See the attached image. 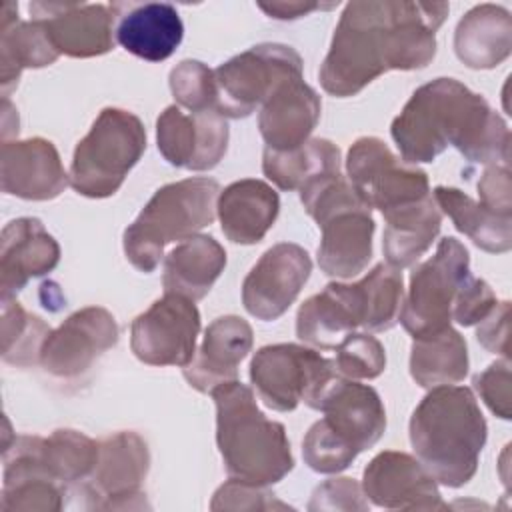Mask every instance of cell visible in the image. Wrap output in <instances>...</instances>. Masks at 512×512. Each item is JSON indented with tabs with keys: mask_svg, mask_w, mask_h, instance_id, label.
Instances as JSON below:
<instances>
[{
	"mask_svg": "<svg viewBox=\"0 0 512 512\" xmlns=\"http://www.w3.org/2000/svg\"><path fill=\"white\" fill-rule=\"evenodd\" d=\"M450 6L444 2H348L318 70L322 88L348 98L388 70H418L436 56V30Z\"/></svg>",
	"mask_w": 512,
	"mask_h": 512,
	"instance_id": "cell-1",
	"label": "cell"
},
{
	"mask_svg": "<svg viewBox=\"0 0 512 512\" xmlns=\"http://www.w3.org/2000/svg\"><path fill=\"white\" fill-rule=\"evenodd\" d=\"M392 140L408 164L432 162L454 146L468 162L510 164V130L488 100L454 78L414 90L392 120Z\"/></svg>",
	"mask_w": 512,
	"mask_h": 512,
	"instance_id": "cell-2",
	"label": "cell"
},
{
	"mask_svg": "<svg viewBox=\"0 0 512 512\" xmlns=\"http://www.w3.org/2000/svg\"><path fill=\"white\" fill-rule=\"evenodd\" d=\"M408 430L416 458L438 484L460 488L474 478L488 426L470 388H430L414 408Z\"/></svg>",
	"mask_w": 512,
	"mask_h": 512,
	"instance_id": "cell-3",
	"label": "cell"
},
{
	"mask_svg": "<svg viewBox=\"0 0 512 512\" xmlns=\"http://www.w3.org/2000/svg\"><path fill=\"white\" fill-rule=\"evenodd\" d=\"M210 396L216 404V444L226 474L256 486L280 482L294 468L284 424L268 420L252 390L238 380L216 386Z\"/></svg>",
	"mask_w": 512,
	"mask_h": 512,
	"instance_id": "cell-4",
	"label": "cell"
},
{
	"mask_svg": "<svg viewBox=\"0 0 512 512\" xmlns=\"http://www.w3.org/2000/svg\"><path fill=\"white\" fill-rule=\"evenodd\" d=\"M318 410L324 418L314 422L302 440L304 462L318 474L346 470L386 430V410L378 392L344 376L332 382Z\"/></svg>",
	"mask_w": 512,
	"mask_h": 512,
	"instance_id": "cell-5",
	"label": "cell"
},
{
	"mask_svg": "<svg viewBox=\"0 0 512 512\" xmlns=\"http://www.w3.org/2000/svg\"><path fill=\"white\" fill-rule=\"evenodd\" d=\"M306 214L322 230L318 266L332 278H354L372 258V208L340 174H324L300 188Z\"/></svg>",
	"mask_w": 512,
	"mask_h": 512,
	"instance_id": "cell-6",
	"label": "cell"
},
{
	"mask_svg": "<svg viewBox=\"0 0 512 512\" xmlns=\"http://www.w3.org/2000/svg\"><path fill=\"white\" fill-rule=\"evenodd\" d=\"M218 194V182L204 176L158 188L138 218L124 230L122 244L128 262L144 274L154 272L168 244L196 236L214 222Z\"/></svg>",
	"mask_w": 512,
	"mask_h": 512,
	"instance_id": "cell-7",
	"label": "cell"
},
{
	"mask_svg": "<svg viewBox=\"0 0 512 512\" xmlns=\"http://www.w3.org/2000/svg\"><path fill=\"white\" fill-rule=\"evenodd\" d=\"M144 150L142 120L122 108H104L74 148L70 186L86 198H108L118 192Z\"/></svg>",
	"mask_w": 512,
	"mask_h": 512,
	"instance_id": "cell-8",
	"label": "cell"
},
{
	"mask_svg": "<svg viewBox=\"0 0 512 512\" xmlns=\"http://www.w3.org/2000/svg\"><path fill=\"white\" fill-rule=\"evenodd\" d=\"M336 378L334 360L302 344H268L250 360V382L264 406L276 412H292L300 402L318 410Z\"/></svg>",
	"mask_w": 512,
	"mask_h": 512,
	"instance_id": "cell-9",
	"label": "cell"
},
{
	"mask_svg": "<svg viewBox=\"0 0 512 512\" xmlns=\"http://www.w3.org/2000/svg\"><path fill=\"white\" fill-rule=\"evenodd\" d=\"M470 274L468 248L454 236L442 238L434 256L410 272L408 296L398 314L404 330L420 338L448 328L456 294Z\"/></svg>",
	"mask_w": 512,
	"mask_h": 512,
	"instance_id": "cell-10",
	"label": "cell"
},
{
	"mask_svg": "<svg viewBox=\"0 0 512 512\" xmlns=\"http://www.w3.org/2000/svg\"><path fill=\"white\" fill-rule=\"evenodd\" d=\"M290 78H302V58L292 46H252L214 70L216 110L224 118H246Z\"/></svg>",
	"mask_w": 512,
	"mask_h": 512,
	"instance_id": "cell-11",
	"label": "cell"
},
{
	"mask_svg": "<svg viewBox=\"0 0 512 512\" xmlns=\"http://www.w3.org/2000/svg\"><path fill=\"white\" fill-rule=\"evenodd\" d=\"M346 172L360 198L382 216L430 196L428 174L416 164L400 160L376 136H362L350 146Z\"/></svg>",
	"mask_w": 512,
	"mask_h": 512,
	"instance_id": "cell-12",
	"label": "cell"
},
{
	"mask_svg": "<svg viewBox=\"0 0 512 512\" xmlns=\"http://www.w3.org/2000/svg\"><path fill=\"white\" fill-rule=\"evenodd\" d=\"M150 470V450L136 432H116L98 442L92 474L80 484L88 510H138L144 502L142 482Z\"/></svg>",
	"mask_w": 512,
	"mask_h": 512,
	"instance_id": "cell-13",
	"label": "cell"
},
{
	"mask_svg": "<svg viewBox=\"0 0 512 512\" xmlns=\"http://www.w3.org/2000/svg\"><path fill=\"white\" fill-rule=\"evenodd\" d=\"M200 312L178 294H164L130 326L134 356L150 366H186L196 354Z\"/></svg>",
	"mask_w": 512,
	"mask_h": 512,
	"instance_id": "cell-14",
	"label": "cell"
},
{
	"mask_svg": "<svg viewBox=\"0 0 512 512\" xmlns=\"http://www.w3.org/2000/svg\"><path fill=\"white\" fill-rule=\"evenodd\" d=\"M118 336L116 318L106 308L86 306L50 330L40 348V366L56 378H76L114 348Z\"/></svg>",
	"mask_w": 512,
	"mask_h": 512,
	"instance_id": "cell-15",
	"label": "cell"
},
{
	"mask_svg": "<svg viewBox=\"0 0 512 512\" xmlns=\"http://www.w3.org/2000/svg\"><path fill=\"white\" fill-rule=\"evenodd\" d=\"M312 272L310 254L294 244L280 242L268 248L242 282V304L258 320L280 318L298 298Z\"/></svg>",
	"mask_w": 512,
	"mask_h": 512,
	"instance_id": "cell-16",
	"label": "cell"
},
{
	"mask_svg": "<svg viewBox=\"0 0 512 512\" xmlns=\"http://www.w3.org/2000/svg\"><path fill=\"white\" fill-rule=\"evenodd\" d=\"M230 128L218 112H190L168 106L156 120V144L162 158L194 172L212 170L228 150Z\"/></svg>",
	"mask_w": 512,
	"mask_h": 512,
	"instance_id": "cell-17",
	"label": "cell"
},
{
	"mask_svg": "<svg viewBox=\"0 0 512 512\" xmlns=\"http://www.w3.org/2000/svg\"><path fill=\"white\" fill-rule=\"evenodd\" d=\"M32 20H38L58 54L70 58L102 56L114 48L116 14L112 4L30 2Z\"/></svg>",
	"mask_w": 512,
	"mask_h": 512,
	"instance_id": "cell-18",
	"label": "cell"
},
{
	"mask_svg": "<svg viewBox=\"0 0 512 512\" xmlns=\"http://www.w3.org/2000/svg\"><path fill=\"white\" fill-rule=\"evenodd\" d=\"M364 496L388 510H446L438 482L418 458L384 450L376 454L362 476Z\"/></svg>",
	"mask_w": 512,
	"mask_h": 512,
	"instance_id": "cell-19",
	"label": "cell"
},
{
	"mask_svg": "<svg viewBox=\"0 0 512 512\" xmlns=\"http://www.w3.org/2000/svg\"><path fill=\"white\" fill-rule=\"evenodd\" d=\"M356 328H370V308L360 280L330 282L322 292L310 296L296 314V336L322 350L336 348Z\"/></svg>",
	"mask_w": 512,
	"mask_h": 512,
	"instance_id": "cell-20",
	"label": "cell"
},
{
	"mask_svg": "<svg viewBox=\"0 0 512 512\" xmlns=\"http://www.w3.org/2000/svg\"><path fill=\"white\" fill-rule=\"evenodd\" d=\"M68 488L56 482L40 458V436H18L4 446V512H58Z\"/></svg>",
	"mask_w": 512,
	"mask_h": 512,
	"instance_id": "cell-21",
	"label": "cell"
},
{
	"mask_svg": "<svg viewBox=\"0 0 512 512\" xmlns=\"http://www.w3.org/2000/svg\"><path fill=\"white\" fill-rule=\"evenodd\" d=\"M2 192L22 200H52L70 184L56 146L40 136L6 140L0 150Z\"/></svg>",
	"mask_w": 512,
	"mask_h": 512,
	"instance_id": "cell-22",
	"label": "cell"
},
{
	"mask_svg": "<svg viewBox=\"0 0 512 512\" xmlns=\"http://www.w3.org/2000/svg\"><path fill=\"white\" fill-rule=\"evenodd\" d=\"M60 246L38 218L10 220L0 236V292L14 298L32 278L52 272Z\"/></svg>",
	"mask_w": 512,
	"mask_h": 512,
	"instance_id": "cell-23",
	"label": "cell"
},
{
	"mask_svg": "<svg viewBox=\"0 0 512 512\" xmlns=\"http://www.w3.org/2000/svg\"><path fill=\"white\" fill-rule=\"evenodd\" d=\"M254 344L252 326L234 314L220 316L204 330V340L194 358L182 368L186 382L210 394L224 382L238 380V366Z\"/></svg>",
	"mask_w": 512,
	"mask_h": 512,
	"instance_id": "cell-24",
	"label": "cell"
},
{
	"mask_svg": "<svg viewBox=\"0 0 512 512\" xmlns=\"http://www.w3.org/2000/svg\"><path fill=\"white\" fill-rule=\"evenodd\" d=\"M118 44L148 62L170 58L184 38L178 10L168 2H114Z\"/></svg>",
	"mask_w": 512,
	"mask_h": 512,
	"instance_id": "cell-25",
	"label": "cell"
},
{
	"mask_svg": "<svg viewBox=\"0 0 512 512\" xmlns=\"http://www.w3.org/2000/svg\"><path fill=\"white\" fill-rule=\"evenodd\" d=\"M320 96L302 78L282 82L262 104L258 130L266 148L286 152L302 146L320 120Z\"/></svg>",
	"mask_w": 512,
	"mask_h": 512,
	"instance_id": "cell-26",
	"label": "cell"
},
{
	"mask_svg": "<svg viewBox=\"0 0 512 512\" xmlns=\"http://www.w3.org/2000/svg\"><path fill=\"white\" fill-rule=\"evenodd\" d=\"M216 214L230 242L244 246L258 244L280 214V196L264 180H236L220 190Z\"/></svg>",
	"mask_w": 512,
	"mask_h": 512,
	"instance_id": "cell-27",
	"label": "cell"
},
{
	"mask_svg": "<svg viewBox=\"0 0 512 512\" xmlns=\"http://www.w3.org/2000/svg\"><path fill=\"white\" fill-rule=\"evenodd\" d=\"M512 50V16L504 6L478 4L458 22L454 52L472 70H490L502 64Z\"/></svg>",
	"mask_w": 512,
	"mask_h": 512,
	"instance_id": "cell-28",
	"label": "cell"
},
{
	"mask_svg": "<svg viewBox=\"0 0 512 512\" xmlns=\"http://www.w3.org/2000/svg\"><path fill=\"white\" fill-rule=\"evenodd\" d=\"M60 54L52 46L44 26L38 20H18V4L4 2L0 8V88L2 98L18 86L26 68H44L56 62Z\"/></svg>",
	"mask_w": 512,
	"mask_h": 512,
	"instance_id": "cell-29",
	"label": "cell"
},
{
	"mask_svg": "<svg viewBox=\"0 0 512 512\" xmlns=\"http://www.w3.org/2000/svg\"><path fill=\"white\" fill-rule=\"evenodd\" d=\"M226 268V250L208 234L182 240L164 258V294L202 300Z\"/></svg>",
	"mask_w": 512,
	"mask_h": 512,
	"instance_id": "cell-30",
	"label": "cell"
},
{
	"mask_svg": "<svg viewBox=\"0 0 512 512\" xmlns=\"http://www.w3.org/2000/svg\"><path fill=\"white\" fill-rule=\"evenodd\" d=\"M382 250L386 264L402 270L416 264L436 240L442 226V212L432 194L416 204L384 214Z\"/></svg>",
	"mask_w": 512,
	"mask_h": 512,
	"instance_id": "cell-31",
	"label": "cell"
},
{
	"mask_svg": "<svg viewBox=\"0 0 512 512\" xmlns=\"http://www.w3.org/2000/svg\"><path fill=\"white\" fill-rule=\"evenodd\" d=\"M434 202L452 220L456 230L466 234L480 250L502 254L512 248L510 214L494 212L452 186H436Z\"/></svg>",
	"mask_w": 512,
	"mask_h": 512,
	"instance_id": "cell-32",
	"label": "cell"
},
{
	"mask_svg": "<svg viewBox=\"0 0 512 512\" xmlns=\"http://www.w3.org/2000/svg\"><path fill=\"white\" fill-rule=\"evenodd\" d=\"M468 346L452 326L414 338L410 348V376L422 388L462 382L468 374Z\"/></svg>",
	"mask_w": 512,
	"mask_h": 512,
	"instance_id": "cell-33",
	"label": "cell"
},
{
	"mask_svg": "<svg viewBox=\"0 0 512 512\" xmlns=\"http://www.w3.org/2000/svg\"><path fill=\"white\" fill-rule=\"evenodd\" d=\"M262 172L280 190H300L314 178L340 172V148L326 138H308L286 152L264 148Z\"/></svg>",
	"mask_w": 512,
	"mask_h": 512,
	"instance_id": "cell-34",
	"label": "cell"
},
{
	"mask_svg": "<svg viewBox=\"0 0 512 512\" xmlns=\"http://www.w3.org/2000/svg\"><path fill=\"white\" fill-rule=\"evenodd\" d=\"M40 458L50 476L70 488L92 474L98 460V442L78 430L60 428L48 438L40 436Z\"/></svg>",
	"mask_w": 512,
	"mask_h": 512,
	"instance_id": "cell-35",
	"label": "cell"
},
{
	"mask_svg": "<svg viewBox=\"0 0 512 512\" xmlns=\"http://www.w3.org/2000/svg\"><path fill=\"white\" fill-rule=\"evenodd\" d=\"M50 326L36 314L26 312L14 298H2V360L14 366L40 362V348Z\"/></svg>",
	"mask_w": 512,
	"mask_h": 512,
	"instance_id": "cell-36",
	"label": "cell"
},
{
	"mask_svg": "<svg viewBox=\"0 0 512 512\" xmlns=\"http://www.w3.org/2000/svg\"><path fill=\"white\" fill-rule=\"evenodd\" d=\"M170 90L180 108L194 114L216 110L214 70L200 60H182L170 70Z\"/></svg>",
	"mask_w": 512,
	"mask_h": 512,
	"instance_id": "cell-37",
	"label": "cell"
},
{
	"mask_svg": "<svg viewBox=\"0 0 512 512\" xmlns=\"http://www.w3.org/2000/svg\"><path fill=\"white\" fill-rule=\"evenodd\" d=\"M334 350V366L344 378L372 380L378 378L386 368L384 346L372 334L350 332L338 342Z\"/></svg>",
	"mask_w": 512,
	"mask_h": 512,
	"instance_id": "cell-38",
	"label": "cell"
},
{
	"mask_svg": "<svg viewBox=\"0 0 512 512\" xmlns=\"http://www.w3.org/2000/svg\"><path fill=\"white\" fill-rule=\"evenodd\" d=\"M288 504L280 502L268 486H256L230 478L212 496L210 510H286Z\"/></svg>",
	"mask_w": 512,
	"mask_h": 512,
	"instance_id": "cell-39",
	"label": "cell"
},
{
	"mask_svg": "<svg viewBox=\"0 0 512 512\" xmlns=\"http://www.w3.org/2000/svg\"><path fill=\"white\" fill-rule=\"evenodd\" d=\"M474 390L480 394L484 404L502 420L512 418V396H510V362L508 358L492 362L484 372L472 378Z\"/></svg>",
	"mask_w": 512,
	"mask_h": 512,
	"instance_id": "cell-40",
	"label": "cell"
},
{
	"mask_svg": "<svg viewBox=\"0 0 512 512\" xmlns=\"http://www.w3.org/2000/svg\"><path fill=\"white\" fill-rule=\"evenodd\" d=\"M496 304V294L492 292L488 282L470 274L456 294L452 320L460 326H474L482 322Z\"/></svg>",
	"mask_w": 512,
	"mask_h": 512,
	"instance_id": "cell-41",
	"label": "cell"
},
{
	"mask_svg": "<svg viewBox=\"0 0 512 512\" xmlns=\"http://www.w3.org/2000/svg\"><path fill=\"white\" fill-rule=\"evenodd\" d=\"M368 506V498L354 478H330L312 492L308 510H368Z\"/></svg>",
	"mask_w": 512,
	"mask_h": 512,
	"instance_id": "cell-42",
	"label": "cell"
},
{
	"mask_svg": "<svg viewBox=\"0 0 512 512\" xmlns=\"http://www.w3.org/2000/svg\"><path fill=\"white\" fill-rule=\"evenodd\" d=\"M478 194L486 208L512 216L510 164H488L478 182Z\"/></svg>",
	"mask_w": 512,
	"mask_h": 512,
	"instance_id": "cell-43",
	"label": "cell"
},
{
	"mask_svg": "<svg viewBox=\"0 0 512 512\" xmlns=\"http://www.w3.org/2000/svg\"><path fill=\"white\" fill-rule=\"evenodd\" d=\"M510 302H498L492 312L478 322L476 338L492 354L508 358V332H510Z\"/></svg>",
	"mask_w": 512,
	"mask_h": 512,
	"instance_id": "cell-44",
	"label": "cell"
},
{
	"mask_svg": "<svg viewBox=\"0 0 512 512\" xmlns=\"http://www.w3.org/2000/svg\"><path fill=\"white\" fill-rule=\"evenodd\" d=\"M334 4L318 2H258V8L276 20H296L314 10H330Z\"/></svg>",
	"mask_w": 512,
	"mask_h": 512,
	"instance_id": "cell-45",
	"label": "cell"
}]
</instances>
